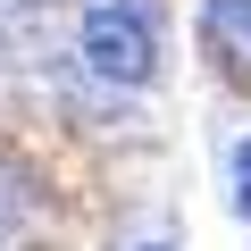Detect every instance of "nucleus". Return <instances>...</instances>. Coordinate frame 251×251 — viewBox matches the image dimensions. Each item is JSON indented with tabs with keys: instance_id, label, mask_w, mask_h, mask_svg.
Instances as JSON below:
<instances>
[{
	"instance_id": "obj_1",
	"label": "nucleus",
	"mask_w": 251,
	"mask_h": 251,
	"mask_svg": "<svg viewBox=\"0 0 251 251\" xmlns=\"http://www.w3.org/2000/svg\"><path fill=\"white\" fill-rule=\"evenodd\" d=\"M75 59H84V75H100V84H151V67H159V9H143V0H117V9H92L84 25H75Z\"/></svg>"
},
{
	"instance_id": "obj_3",
	"label": "nucleus",
	"mask_w": 251,
	"mask_h": 251,
	"mask_svg": "<svg viewBox=\"0 0 251 251\" xmlns=\"http://www.w3.org/2000/svg\"><path fill=\"white\" fill-rule=\"evenodd\" d=\"M234 209L251 218V143H234Z\"/></svg>"
},
{
	"instance_id": "obj_2",
	"label": "nucleus",
	"mask_w": 251,
	"mask_h": 251,
	"mask_svg": "<svg viewBox=\"0 0 251 251\" xmlns=\"http://www.w3.org/2000/svg\"><path fill=\"white\" fill-rule=\"evenodd\" d=\"M201 50L226 84H251V0H201Z\"/></svg>"
},
{
	"instance_id": "obj_4",
	"label": "nucleus",
	"mask_w": 251,
	"mask_h": 251,
	"mask_svg": "<svg viewBox=\"0 0 251 251\" xmlns=\"http://www.w3.org/2000/svg\"><path fill=\"white\" fill-rule=\"evenodd\" d=\"M25 209V176H9V168H0V218H17Z\"/></svg>"
}]
</instances>
